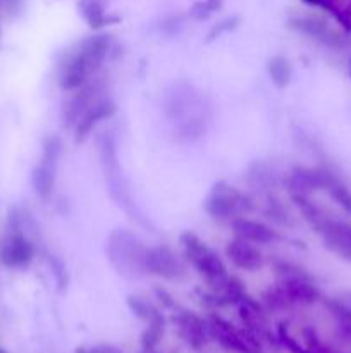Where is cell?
Instances as JSON below:
<instances>
[{
	"instance_id": "1",
	"label": "cell",
	"mask_w": 351,
	"mask_h": 353,
	"mask_svg": "<svg viewBox=\"0 0 351 353\" xmlns=\"http://www.w3.org/2000/svg\"><path fill=\"white\" fill-rule=\"evenodd\" d=\"M112 37L107 33H93L79 40L58 65V86L64 92H74L98 78V72L112 52Z\"/></svg>"
},
{
	"instance_id": "2",
	"label": "cell",
	"mask_w": 351,
	"mask_h": 353,
	"mask_svg": "<svg viewBox=\"0 0 351 353\" xmlns=\"http://www.w3.org/2000/svg\"><path fill=\"white\" fill-rule=\"evenodd\" d=\"M277 281L264 293V303L270 310H288L292 307L313 305L320 299V292L308 274L291 262L275 264Z\"/></svg>"
},
{
	"instance_id": "3",
	"label": "cell",
	"mask_w": 351,
	"mask_h": 353,
	"mask_svg": "<svg viewBox=\"0 0 351 353\" xmlns=\"http://www.w3.org/2000/svg\"><path fill=\"white\" fill-rule=\"evenodd\" d=\"M179 247L186 265H189L209 288L220 285L229 276L226 261L220 257L219 252L213 250L193 231H184L179 236Z\"/></svg>"
},
{
	"instance_id": "4",
	"label": "cell",
	"mask_w": 351,
	"mask_h": 353,
	"mask_svg": "<svg viewBox=\"0 0 351 353\" xmlns=\"http://www.w3.org/2000/svg\"><path fill=\"white\" fill-rule=\"evenodd\" d=\"M203 210L210 219L231 224L240 217L250 216L255 210V202L243 190L226 181H219L206 193Z\"/></svg>"
},
{
	"instance_id": "5",
	"label": "cell",
	"mask_w": 351,
	"mask_h": 353,
	"mask_svg": "<svg viewBox=\"0 0 351 353\" xmlns=\"http://www.w3.org/2000/svg\"><path fill=\"white\" fill-rule=\"evenodd\" d=\"M105 252L109 261L120 274H145L143 259L147 247L136 234L127 230H116L109 234Z\"/></svg>"
},
{
	"instance_id": "6",
	"label": "cell",
	"mask_w": 351,
	"mask_h": 353,
	"mask_svg": "<svg viewBox=\"0 0 351 353\" xmlns=\"http://www.w3.org/2000/svg\"><path fill=\"white\" fill-rule=\"evenodd\" d=\"M62 155V140L57 134H48L41 143V154L31 174V185L41 202H48L57 183L58 164Z\"/></svg>"
},
{
	"instance_id": "7",
	"label": "cell",
	"mask_w": 351,
	"mask_h": 353,
	"mask_svg": "<svg viewBox=\"0 0 351 353\" xmlns=\"http://www.w3.org/2000/svg\"><path fill=\"white\" fill-rule=\"evenodd\" d=\"M36 248L21 226L17 212L10 214L9 233L0 243V264L7 269H26L34 261Z\"/></svg>"
},
{
	"instance_id": "8",
	"label": "cell",
	"mask_w": 351,
	"mask_h": 353,
	"mask_svg": "<svg viewBox=\"0 0 351 353\" xmlns=\"http://www.w3.org/2000/svg\"><path fill=\"white\" fill-rule=\"evenodd\" d=\"M206 324H209L210 336L227 352L260 353V340L248 330H237L234 324L217 314H212Z\"/></svg>"
},
{
	"instance_id": "9",
	"label": "cell",
	"mask_w": 351,
	"mask_h": 353,
	"mask_svg": "<svg viewBox=\"0 0 351 353\" xmlns=\"http://www.w3.org/2000/svg\"><path fill=\"white\" fill-rule=\"evenodd\" d=\"M143 272L164 281H178L184 278L186 262L169 245H151L145 252Z\"/></svg>"
},
{
	"instance_id": "10",
	"label": "cell",
	"mask_w": 351,
	"mask_h": 353,
	"mask_svg": "<svg viewBox=\"0 0 351 353\" xmlns=\"http://www.w3.org/2000/svg\"><path fill=\"white\" fill-rule=\"evenodd\" d=\"M313 230L320 234L326 248H329L337 257L351 261V224L334 219L326 212L319 217Z\"/></svg>"
},
{
	"instance_id": "11",
	"label": "cell",
	"mask_w": 351,
	"mask_h": 353,
	"mask_svg": "<svg viewBox=\"0 0 351 353\" xmlns=\"http://www.w3.org/2000/svg\"><path fill=\"white\" fill-rule=\"evenodd\" d=\"M172 323H174L179 338L189 348H193V350H202L205 347L206 340L210 338L209 324L198 314L189 309H184V307H174Z\"/></svg>"
},
{
	"instance_id": "12",
	"label": "cell",
	"mask_w": 351,
	"mask_h": 353,
	"mask_svg": "<svg viewBox=\"0 0 351 353\" xmlns=\"http://www.w3.org/2000/svg\"><path fill=\"white\" fill-rule=\"evenodd\" d=\"M224 254H226L227 262H229L234 269L243 272L262 271L265 265V261H267L262 247L250 243V241L241 240V238L236 236H233L231 240L226 241Z\"/></svg>"
},
{
	"instance_id": "13",
	"label": "cell",
	"mask_w": 351,
	"mask_h": 353,
	"mask_svg": "<svg viewBox=\"0 0 351 353\" xmlns=\"http://www.w3.org/2000/svg\"><path fill=\"white\" fill-rule=\"evenodd\" d=\"M233 236L241 238L244 241L258 245V247H267L279 241V231L272 224L260 219H251L250 216H243L240 219L231 223Z\"/></svg>"
},
{
	"instance_id": "14",
	"label": "cell",
	"mask_w": 351,
	"mask_h": 353,
	"mask_svg": "<svg viewBox=\"0 0 351 353\" xmlns=\"http://www.w3.org/2000/svg\"><path fill=\"white\" fill-rule=\"evenodd\" d=\"M117 112V105L109 95L100 99L98 102H95L93 105H89L85 112L79 116V119L76 121L72 131H74L76 141H85L103 121L110 119L114 114Z\"/></svg>"
},
{
	"instance_id": "15",
	"label": "cell",
	"mask_w": 351,
	"mask_h": 353,
	"mask_svg": "<svg viewBox=\"0 0 351 353\" xmlns=\"http://www.w3.org/2000/svg\"><path fill=\"white\" fill-rule=\"evenodd\" d=\"M288 24L291 30L298 31V33L312 38V40L326 41V43H330L334 40V33L327 26L326 21L319 19L315 16H310V14H291L288 17Z\"/></svg>"
},
{
	"instance_id": "16",
	"label": "cell",
	"mask_w": 351,
	"mask_h": 353,
	"mask_svg": "<svg viewBox=\"0 0 351 353\" xmlns=\"http://www.w3.org/2000/svg\"><path fill=\"white\" fill-rule=\"evenodd\" d=\"M248 185L260 192H272L277 186V181L281 176L277 174L274 165H270L265 161H255L246 171Z\"/></svg>"
},
{
	"instance_id": "17",
	"label": "cell",
	"mask_w": 351,
	"mask_h": 353,
	"mask_svg": "<svg viewBox=\"0 0 351 353\" xmlns=\"http://www.w3.org/2000/svg\"><path fill=\"white\" fill-rule=\"evenodd\" d=\"M79 12L83 19L88 23L93 30H102L105 24H109V9H107V0H79Z\"/></svg>"
},
{
	"instance_id": "18",
	"label": "cell",
	"mask_w": 351,
	"mask_h": 353,
	"mask_svg": "<svg viewBox=\"0 0 351 353\" xmlns=\"http://www.w3.org/2000/svg\"><path fill=\"white\" fill-rule=\"evenodd\" d=\"M267 74L275 88H286L292 79V65L289 59L284 57V55H274V57L268 59Z\"/></svg>"
},
{
	"instance_id": "19",
	"label": "cell",
	"mask_w": 351,
	"mask_h": 353,
	"mask_svg": "<svg viewBox=\"0 0 351 353\" xmlns=\"http://www.w3.org/2000/svg\"><path fill=\"white\" fill-rule=\"evenodd\" d=\"M264 216L277 226H292V214L279 196L267 195L264 203Z\"/></svg>"
},
{
	"instance_id": "20",
	"label": "cell",
	"mask_w": 351,
	"mask_h": 353,
	"mask_svg": "<svg viewBox=\"0 0 351 353\" xmlns=\"http://www.w3.org/2000/svg\"><path fill=\"white\" fill-rule=\"evenodd\" d=\"M126 303H127V307H129L131 312H133L138 319L143 321L145 324L151 323V321H155V319H158V317L164 316V314H162V310L158 309V307L155 305L150 299H147V296L129 295L126 299Z\"/></svg>"
},
{
	"instance_id": "21",
	"label": "cell",
	"mask_w": 351,
	"mask_h": 353,
	"mask_svg": "<svg viewBox=\"0 0 351 353\" xmlns=\"http://www.w3.org/2000/svg\"><path fill=\"white\" fill-rule=\"evenodd\" d=\"M164 331H165L164 316L151 321V323L145 324L143 334H141V347H143V350L147 352L155 350V348L158 347V343H160L162 336H164Z\"/></svg>"
},
{
	"instance_id": "22",
	"label": "cell",
	"mask_w": 351,
	"mask_h": 353,
	"mask_svg": "<svg viewBox=\"0 0 351 353\" xmlns=\"http://www.w3.org/2000/svg\"><path fill=\"white\" fill-rule=\"evenodd\" d=\"M222 7V0H198L195 6L189 9V16L196 21H202L210 17L212 14L219 12Z\"/></svg>"
},
{
	"instance_id": "23",
	"label": "cell",
	"mask_w": 351,
	"mask_h": 353,
	"mask_svg": "<svg viewBox=\"0 0 351 353\" xmlns=\"http://www.w3.org/2000/svg\"><path fill=\"white\" fill-rule=\"evenodd\" d=\"M237 24H240V19H237L236 16L227 17V19L220 21V23H217L215 26H213L212 30H210L209 40H215V38L222 37L224 33H229V31H233L234 28L237 26Z\"/></svg>"
},
{
	"instance_id": "24",
	"label": "cell",
	"mask_w": 351,
	"mask_h": 353,
	"mask_svg": "<svg viewBox=\"0 0 351 353\" xmlns=\"http://www.w3.org/2000/svg\"><path fill=\"white\" fill-rule=\"evenodd\" d=\"M78 353H123L117 350L112 345H98V347L88 348V350H79Z\"/></svg>"
},
{
	"instance_id": "25",
	"label": "cell",
	"mask_w": 351,
	"mask_h": 353,
	"mask_svg": "<svg viewBox=\"0 0 351 353\" xmlns=\"http://www.w3.org/2000/svg\"><path fill=\"white\" fill-rule=\"evenodd\" d=\"M308 6L322 7V9H329L330 12H334V0H303Z\"/></svg>"
},
{
	"instance_id": "26",
	"label": "cell",
	"mask_w": 351,
	"mask_h": 353,
	"mask_svg": "<svg viewBox=\"0 0 351 353\" xmlns=\"http://www.w3.org/2000/svg\"><path fill=\"white\" fill-rule=\"evenodd\" d=\"M0 353H9L7 350H3V348H0Z\"/></svg>"
},
{
	"instance_id": "27",
	"label": "cell",
	"mask_w": 351,
	"mask_h": 353,
	"mask_svg": "<svg viewBox=\"0 0 351 353\" xmlns=\"http://www.w3.org/2000/svg\"><path fill=\"white\" fill-rule=\"evenodd\" d=\"M9 2H14V0H9Z\"/></svg>"
}]
</instances>
